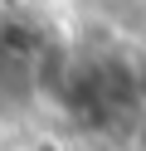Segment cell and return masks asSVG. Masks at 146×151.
<instances>
[{"mask_svg": "<svg viewBox=\"0 0 146 151\" xmlns=\"http://www.w3.org/2000/svg\"><path fill=\"white\" fill-rule=\"evenodd\" d=\"M0 29H5V5H0Z\"/></svg>", "mask_w": 146, "mask_h": 151, "instance_id": "1", "label": "cell"}]
</instances>
